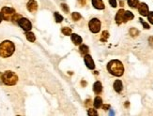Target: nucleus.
I'll use <instances>...</instances> for the list:
<instances>
[{
	"label": "nucleus",
	"instance_id": "obj_18",
	"mask_svg": "<svg viewBox=\"0 0 153 116\" xmlns=\"http://www.w3.org/2000/svg\"><path fill=\"white\" fill-rule=\"evenodd\" d=\"M128 4L129 6H130L131 8H137L138 7V5H139V1L138 0H128Z\"/></svg>",
	"mask_w": 153,
	"mask_h": 116
},
{
	"label": "nucleus",
	"instance_id": "obj_33",
	"mask_svg": "<svg viewBox=\"0 0 153 116\" xmlns=\"http://www.w3.org/2000/svg\"><path fill=\"white\" fill-rule=\"evenodd\" d=\"M3 82V74L0 72V83H2Z\"/></svg>",
	"mask_w": 153,
	"mask_h": 116
},
{
	"label": "nucleus",
	"instance_id": "obj_3",
	"mask_svg": "<svg viewBox=\"0 0 153 116\" xmlns=\"http://www.w3.org/2000/svg\"><path fill=\"white\" fill-rule=\"evenodd\" d=\"M17 80H18V77L17 75L12 71H6L3 74V83L7 85H14L16 84Z\"/></svg>",
	"mask_w": 153,
	"mask_h": 116
},
{
	"label": "nucleus",
	"instance_id": "obj_6",
	"mask_svg": "<svg viewBox=\"0 0 153 116\" xmlns=\"http://www.w3.org/2000/svg\"><path fill=\"white\" fill-rule=\"evenodd\" d=\"M18 24L25 31H29L32 28V24L30 22V21L26 18H20L18 21Z\"/></svg>",
	"mask_w": 153,
	"mask_h": 116
},
{
	"label": "nucleus",
	"instance_id": "obj_20",
	"mask_svg": "<svg viewBox=\"0 0 153 116\" xmlns=\"http://www.w3.org/2000/svg\"><path fill=\"white\" fill-rule=\"evenodd\" d=\"M108 38H109V33L107 31H103L102 34V36H101V41L105 42L108 39Z\"/></svg>",
	"mask_w": 153,
	"mask_h": 116
},
{
	"label": "nucleus",
	"instance_id": "obj_11",
	"mask_svg": "<svg viewBox=\"0 0 153 116\" xmlns=\"http://www.w3.org/2000/svg\"><path fill=\"white\" fill-rule=\"evenodd\" d=\"M92 5L97 9H104V4L102 0H92Z\"/></svg>",
	"mask_w": 153,
	"mask_h": 116
},
{
	"label": "nucleus",
	"instance_id": "obj_12",
	"mask_svg": "<svg viewBox=\"0 0 153 116\" xmlns=\"http://www.w3.org/2000/svg\"><path fill=\"white\" fill-rule=\"evenodd\" d=\"M93 91L96 93V94H101L102 91V85L100 82H96L93 85Z\"/></svg>",
	"mask_w": 153,
	"mask_h": 116
},
{
	"label": "nucleus",
	"instance_id": "obj_4",
	"mask_svg": "<svg viewBox=\"0 0 153 116\" xmlns=\"http://www.w3.org/2000/svg\"><path fill=\"white\" fill-rule=\"evenodd\" d=\"M14 14H15V10L13 9L9 8V7H4L2 9L1 15H2V18L6 21H10L14 16Z\"/></svg>",
	"mask_w": 153,
	"mask_h": 116
},
{
	"label": "nucleus",
	"instance_id": "obj_10",
	"mask_svg": "<svg viewBox=\"0 0 153 116\" xmlns=\"http://www.w3.org/2000/svg\"><path fill=\"white\" fill-rule=\"evenodd\" d=\"M85 62H86V67L89 69H94V68H95V64H94V61H93L92 57L90 55H88V54L85 55Z\"/></svg>",
	"mask_w": 153,
	"mask_h": 116
},
{
	"label": "nucleus",
	"instance_id": "obj_28",
	"mask_svg": "<svg viewBox=\"0 0 153 116\" xmlns=\"http://www.w3.org/2000/svg\"><path fill=\"white\" fill-rule=\"evenodd\" d=\"M109 3H110V5L112 6V7L113 8H116V0H109Z\"/></svg>",
	"mask_w": 153,
	"mask_h": 116
},
{
	"label": "nucleus",
	"instance_id": "obj_9",
	"mask_svg": "<svg viewBox=\"0 0 153 116\" xmlns=\"http://www.w3.org/2000/svg\"><path fill=\"white\" fill-rule=\"evenodd\" d=\"M27 9L30 12H36L38 9V3L35 0H29L27 3Z\"/></svg>",
	"mask_w": 153,
	"mask_h": 116
},
{
	"label": "nucleus",
	"instance_id": "obj_14",
	"mask_svg": "<svg viewBox=\"0 0 153 116\" xmlns=\"http://www.w3.org/2000/svg\"><path fill=\"white\" fill-rule=\"evenodd\" d=\"M72 40L75 45H80L82 43V38L80 36H78L77 34L72 35Z\"/></svg>",
	"mask_w": 153,
	"mask_h": 116
},
{
	"label": "nucleus",
	"instance_id": "obj_8",
	"mask_svg": "<svg viewBox=\"0 0 153 116\" xmlns=\"http://www.w3.org/2000/svg\"><path fill=\"white\" fill-rule=\"evenodd\" d=\"M124 9H119L117 11V13L116 15V22L117 25H120L122 22H124Z\"/></svg>",
	"mask_w": 153,
	"mask_h": 116
},
{
	"label": "nucleus",
	"instance_id": "obj_13",
	"mask_svg": "<svg viewBox=\"0 0 153 116\" xmlns=\"http://www.w3.org/2000/svg\"><path fill=\"white\" fill-rule=\"evenodd\" d=\"M114 89L117 93H120L122 91V89H123V84L121 83V80H116V82L114 83Z\"/></svg>",
	"mask_w": 153,
	"mask_h": 116
},
{
	"label": "nucleus",
	"instance_id": "obj_24",
	"mask_svg": "<svg viewBox=\"0 0 153 116\" xmlns=\"http://www.w3.org/2000/svg\"><path fill=\"white\" fill-rule=\"evenodd\" d=\"M72 19L74 21H79L81 19V15L78 12H73L72 15Z\"/></svg>",
	"mask_w": 153,
	"mask_h": 116
},
{
	"label": "nucleus",
	"instance_id": "obj_34",
	"mask_svg": "<svg viewBox=\"0 0 153 116\" xmlns=\"http://www.w3.org/2000/svg\"><path fill=\"white\" fill-rule=\"evenodd\" d=\"M2 21V15H1V12H0V22Z\"/></svg>",
	"mask_w": 153,
	"mask_h": 116
},
{
	"label": "nucleus",
	"instance_id": "obj_2",
	"mask_svg": "<svg viewBox=\"0 0 153 116\" xmlns=\"http://www.w3.org/2000/svg\"><path fill=\"white\" fill-rule=\"evenodd\" d=\"M15 50V46L13 42L10 41V40H5L1 44H0V56L4 58L10 57L13 54Z\"/></svg>",
	"mask_w": 153,
	"mask_h": 116
},
{
	"label": "nucleus",
	"instance_id": "obj_15",
	"mask_svg": "<svg viewBox=\"0 0 153 116\" xmlns=\"http://www.w3.org/2000/svg\"><path fill=\"white\" fill-rule=\"evenodd\" d=\"M94 107H95L96 109H99L101 108L102 106V99L100 96H97L95 97V99H94Z\"/></svg>",
	"mask_w": 153,
	"mask_h": 116
},
{
	"label": "nucleus",
	"instance_id": "obj_32",
	"mask_svg": "<svg viewBox=\"0 0 153 116\" xmlns=\"http://www.w3.org/2000/svg\"><path fill=\"white\" fill-rule=\"evenodd\" d=\"M102 108H103V109H105V111H107V109L110 108V105H103Z\"/></svg>",
	"mask_w": 153,
	"mask_h": 116
},
{
	"label": "nucleus",
	"instance_id": "obj_29",
	"mask_svg": "<svg viewBox=\"0 0 153 116\" xmlns=\"http://www.w3.org/2000/svg\"><path fill=\"white\" fill-rule=\"evenodd\" d=\"M140 20H141V22H142V25H144V27H145L146 29H149V25L148 24H146V22H143V21H142V19H140Z\"/></svg>",
	"mask_w": 153,
	"mask_h": 116
},
{
	"label": "nucleus",
	"instance_id": "obj_19",
	"mask_svg": "<svg viewBox=\"0 0 153 116\" xmlns=\"http://www.w3.org/2000/svg\"><path fill=\"white\" fill-rule=\"evenodd\" d=\"M79 50H80V53L83 55H86V54H88V47L86 45H81Z\"/></svg>",
	"mask_w": 153,
	"mask_h": 116
},
{
	"label": "nucleus",
	"instance_id": "obj_26",
	"mask_svg": "<svg viewBox=\"0 0 153 116\" xmlns=\"http://www.w3.org/2000/svg\"><path fill=\"white\" fill-rule=\"evenodd\" d=\"M148 17H149V22L153 25V12H149Z\"/></svg>",
	"mask_w": 153,
	"mask_h": 116
},
{
	"label": "nucleus",
	"instance_id": "obj_30",
	"mask_svg": "<svg viewBox=\"0 0 153 116\" xmlns=\"http://www.w3.org/2000/svg\"><path fill=\"white\" fill-rule=\"evenodd\" d=\"M149 45L153 48V37H150V38H149Z\"/></svg>",
	"mask_w": 153,
	"mask_h": 116
},
{
	"label": "nucleus",
	"instance_id": "obj_5",
	"mask_svg": "<svg viewBox=\"0 0 153 116\" xmlns=\"http://www.w3.org/2000/svg\"><path fill=\"white\" fill-rule=\"evenodd\" d=\"M88 26H89V29L92 33H98L101 30V22L97 18H93L90 20Z\"/></svg>",
	"mask_w": 153,
	"mask_h": 116
},
{
	"label": "nucleus",
	"instance_id": "obj_7",
	"mask_svg": "<svg viewBox=\"0 0 153 116\" xmlns=\"http://www.w3.org/2000/svg\"><path fill=\"white\" fill-rule=\"evenodd\" d=\"M138 11L142 16H148L149 14V7L146 3H141L138 5Z\"/></svg>",
	"mask_w": 153,
	"mask_h": 116
},
{
	"label": "nucleus",
	"instance_id": "obj_25",
	"mask_svg": "<svg viewBox=\"0 0 153 116\" xmlns=\"http://www.w3.org/2000/svg\"><path fill=\"white\" fill-rule=\"evenodd\" d=\"M88 115H90V116L94 115V116H95V115H98V112L94 109H88Z\"/></svg>",
	"mask_w": 153,
	"mask_h": 116
},
{
	"label": "nucleus",
	"instance_id": "obj_17",
	"mask_svg": "<svg viewBox=\"0 0 153 116\" xmlns=\"http://www.w3.org/2000/svg\"><path fill=\"white\" fill-rule=\"evenodd\" d=\"M133 14L131 12V11H125L124 12V22H127V21H130V20H133Z\"/></svg>",
	"mask_w": 153,
	"mask_h": 116
},
{
	"label": "nucleus",
	"instance_id": "obj_21",
	"mask_svg": "<svg viewBox=\"0 0 153 116\" xmlns=\"http://www.w3.org/2000/svg\"><path fill=\"white\" fill-rule=\"evenodd\" d=\"M62 33L65 35V36H70V35H72V31L70 27H63L62 28Z\"/></svg>",
	"mask_w": 153,
	"mask_h": 116
},
{
	"label": "nucleus",
	"instance_id": "obj_1",
	"mask_svg": "<svg viewBox=\"0 0 153 116\" xmlns=\"http://www.w3.org/2000/svg\"><path fill=\"white\" fill-rule=\"evenodd\" d=\"M108 71L116 77H120L123 75L124 72V67H123L122 63L119 60H112L108 63L107 65Z\"/></svg>",
	"mask_w": 153,
	"mask_h": 116
},
{
	"label": "nucleus",
	"instance_id": "obj_16",
	"mask_svg": "<svg viewBox=\"0 0 153 116\" xmlns=\"http://www.w3.org/2000/svg\"><path fill=\"white\" fill-rule=\"evenodd\" d=\"M26 38H27L28 41H30V42H34L35 40H36V38H35V35H34L32 32L26 31Z\"/></svg>",
	"mask_w": 153,
	"mask_h": 116
},
{
	"label": "nucleus",
	"instance_id": "obj_31",
	"mask_svg": "<svg viewBox=\"0 0 153 116\" xmlns=\"http://www.w3.org/2000/svg\"><path fill=\"white\" fill-rule=\"evenodd\" d=\"M78 2L81 6H84L86 5V0H78Z\"/></svg>",
	"mask_w": 153,
	"mask_h": 116
},
{
	"label": "nucleus",
	"instance_id": "obj_23",
	"mask_svg": "<svg viewBox=\"0 0 153 116\" xmlns=\"http://www.w3.org/2000/svg\"><path fill=\"white\" fill-rule=\"evenodd\" d=\"M55 18H56V22H61L63 21V17L59 13H57V12L55 13Z\"/></svg>",
	"mask_w": 153,
	"mask_h": 116
},
{
	"label": "nucleus",
	"instance_id": "obj_27",
	"mask_svg": "<svg viewBox=\"0 0 153 116\" xmlns=\"http://www.w3.org/2000/svg\"><path fill=\"white\" fill-rule=\"evenodd\" d=\"M61 7H62V9L65 11L66 13L69 12V8H68V6L66 4H61Z\"/></svg>",
	"mask_w": 153,
	"mask_h": 116
},
{
	"label": "nucleus",
	"instance_id": "obj_22",
	"mask_svg": "<svg viewBox=\"0 0 153 116\" xmlns=\"http://www.w3.org/2000/svg\"><path fill=\"white\" fill-rule=\"evenodd\" d=\"M130 35L132 37H136L139 35V31L137 30L136 28H131L130 29Z\"/></svg>",
	"mask_w": 153,
	"mask_h": 116
}]
</instances>
